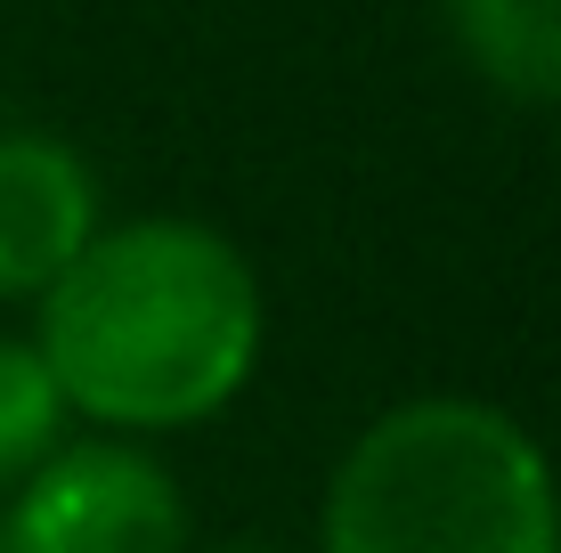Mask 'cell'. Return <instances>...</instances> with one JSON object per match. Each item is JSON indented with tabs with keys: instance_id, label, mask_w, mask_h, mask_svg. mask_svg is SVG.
Instances as JSON below:
<instances>
[{
	"instance_id": "6da1fadb",
	"label": "cell",
	"mask_w": 561,
	"mask_h": 553,
	"mask_svg": "<svg viewBox=\"0 0 561 553\" xmlns=\"http://www.w3.org/2000/svg\"><path fill=\"white\" fill-rule=\"evenodd\" d=\"M57 391L73 431L114 440H171L228 415L261 375L268 293L237 237L187 212L106 220L90 253L33 301Z\"/></svg>"
},
{
	"instance_id": "7a4b0ae2",
	"label": "cell",
	"mask_w": 561,
	"mask_h": 553,
	"mask_svg": "<svg viewBox=\"0 0 561 553\" xmlns=\"http://www.w3.org/2000/svg\"><path fill=\"white\" fill-rule=\"evenodd\" d=\"M318 553H561V472L496 399H391L325 472Z\"/></svg>"
},
{
	"instance_id": "3957f363",
	"label": "cell",
	"mask_w": 561,
	"mask_h": 553,
	"mask_svg": "<svg viewBox=\"0 0 561 553\" xmlns=\"http://www.w3.org/2000/svg\"><path fill=\"white\" fill-rule=\"evenodd\" d=\"M0 553H196L187 488L147 440L73 431L9 488Z\"/></svg>"
},
{
	"instance_id": "277c9868",
	"label": "cell",
	"mask_w": 561,
	"mask_h": 553,
	"mask_svg": "<svg viewBox=\"0 0 561 553\" xmlns=\"http://www.w3.org/2000/svg\"><path fill=\"white\" fill-rule=\"evenodd\" d=\"M106 228L99 171L57 130H0V301L33 310Z\"/></svg>"
},
{
	"instance_id": "5b68a950",
	"label": "cell",
	"mask_w": 561,
	"mask_h": 553,
	"mask_svg": "<svg viewBox=\"0 0 561 553\" xmlns=\"http://www.w3.org/2000/svg\"><path fill=\"white\" fill-rule=\"evenodd\" d=\"M456 57L513 106H561V0H439Z\"/></svg>"
},
{
	"instance_id": "8992f818",
	"label": "cell",
	"mask_w": 561,
	"mask_h": 553,
	"mask_svg": "<svg viewBox=\"0 0 561 553\" xmlns=\"http://www.w3.org/2000/svg\"><path fill=\"white\" fill-rule=\"evenodd\" d=\"M66 440H73V407H66V391H57L42 342L0 326V488H16Z\"/></svg>"
},
{
	"instance_id": "52a82bcc",
	"label": "cell",
	"mask_w": 561,
	"mask_h": 553,
	"mask_svg": "<svg viewBox=\"0 0 561 553\" xmlns=\"http://www.w3.org/2000/svg\"><path fill=\"white\" fill-rule=\"evenodd\" d=\"M211 553H294V545H211Z\"/></svg>"
},
{
	"instance_id": "ba28073f",
	"label": "cell",
	"mask_w": 561,
	"mask_h": 553,
	"mask_svg": "<svg viewBox=\"0 0 561 553\" xmlns=\"http://www.w3.org/2000/svg\"><path fill=\"white\" fill-rule=\"evenodd\" d=\"M0 130H9V106H0Z\"/></svg>"
}]
</instances>
